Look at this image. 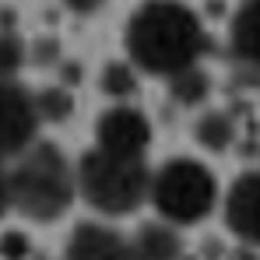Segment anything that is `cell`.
Wrapping results in <instances>:
<instances>
[{
  "label": "cell",
  "instance_id": "obj_12",
  "mask_svg": "<svg viewBox=\"0 0 260 260\" xmlns=\"http://www.w3.org/2000/svg\"><path fill=\"white\" fill-rule=\"evenodd\" d=\"M169 91H173L176 106L193 109V106H201V102L211 95V78H208L204 67H190V71H183V74L169 78Z\"/></svg>",
  "mask_w": 260,
  "mask_h": 260
},
{
  "label": "cell",
  "instance_id": "obj_20",
  "mask_svg": "<svg viewBox=\"0 0 260 260\" xmlns=\"http://www.w3.org/2000/svg\"><path fill=\"white\" fill-rule=\"evenodd\" d=\"M36 260H43V257H36Z\"/></svg>",
  "mask_w": 260,
  "mask_h": 260
},
{
  "label": "cell",
  "instance_id": "obj_18",
  "mask_svg": "<svg viewBox=\"0 0 260 260\" xmlns=\"http://www.w3.org/2000/svg\"><path fill=\"white\" fill-rule=\"evenodd\" d=\"M106 4H109V0H63V7H67V11H74V14H81V18L99 14Z\"/></svg>",
  "mask_w": 260,
  "mask_h": 260
},
{
  "label": "cell",
  "instance_id": "obj_13",
  "mask_svg": "<svg viewBox=\"0 0 260 260\" xmlns=\"http://www.w3.org/2000/svg\"><path fill=\"white\" fill-rule=\"evenodd\" d=\"M99 85H102V95H109L113 102H130L137 95V71L130 60H109L102 67Z\"/></svg>",
  "mask_w": 260,
  "mask_h": 260
},
{
  "label": "cell",
  "instance_id": "obj_6",
  "mask_svg": "<svg viewBox=\"0 0 260 260\" xmlns=\"http://www.w3.org/2000/svg\"><path fill=\"white\" fill-rule=\"evenodd\" d=\"M151 144V123L144 109L130 102H113L95 120V148L116 158H144Z\"/></svg>",
  "mask_w": 260,
  "mask_h": 260
},
{
  "label": "cell",
  "instance_id": "obj_4",
  "mask_svg": "<svg viewBox=\"0 0 260 260\" xmlns=\"http://www.w3.org/2000/svg\"><path fill=\"white\" fill-rule=\"evenodd\" d=\"M148 201L169 225H201L218 208V179L197 158H169L151 173Z\"/></svg>",
  "mask_w": 260,
  "mask_h": 260
},
{
  "label": "cell",
  "instance_id": "obj_1",
  "mask_svg": "<svg viewBox=\"0 0 260 260\" xmlns=\"http://www.w3.org/2000/svg\"><path fill=\"white\" fill-rule=\"evenodd\" d=\"M211 39L197 11L183 0H144L127 21L130 63L151 78H176L190 67H201Z\"/></svg>",
  "mask_w": 260,
  "mask_h": 260
},
{
  "label": "cell",
  "instance_id": "obj_14",
  "mask_svg": "<svg viewBox=\"0 0 260 260\" xmlns=\"http://www.w3.org/2000/svg\"><path fill=\"white\" fill-rule=\"evenodd\" d=\"M36 109L43 123H63L74 113V95L67 85H49L43 91H36Z\"/></svg>",
  "mask_w": 260,
  "mask_h": 260
},
{
  "label": "cell",
  "instance_id": "obj_16",
  "mask_svg": "<svg viewBox=\"0 0 260 260\" xmlns=\"http://www.w3.org/2000/svg\"><path fill=\"white\" fill-rule=\"evenodd\" d=\"M28 60H32L36 67H53V63L60 60V46H56V39H49V36L36 39V46L28 49Z\"/></svg>",
  "mask_w": 260,
  "mask_h": 260
},
{
  "label": "cell",
  "instance_id": "obj_9",
  "mask_svg": "<svg viewBox=\"0 0 260 260\" xmlns=\"http://www.w3.org/2000/svg\"><path fill=\"white\" fill-rule=\"evenodd\" d=\"M229 49L243 67L260 71V0H243L229 25Z\"/></svg>",
  "mask_w": 260,
  "mask_h": 260
},
{
  "label": "cell",
  "instance_id": "obj_8",
  "mask_svg": "<svg viewBox=\"0 0 260 260\" xmlns=\"http://www.w3.org/2000/svg\"><path fill=\"white\" fill-rule=\"evenodd\" d=\"M63 260H137V253L120 229L106 221H81L67 239Z\"/></svg>",
  "mask_w": 260,
  "mask_h": 260
},
{
  "label": "cell",
  "instance_id": "obj_5",
  "mask_svg": "<svg viewBox=\"0 0 260 260\" xmlns=\"http://www.w3.org/2000/svg\"><path fill=\"white\" fill-rule=\"evenodd\" d=\"M39 109L36 95L14 78H0V162L21 155L32 141H39Z\"/></svg>",
  "mask_w": 260,
  "mask_h": 260
},
{
  "label": "cell",
  "instance_id": "obj_11",
  "mask_svg": "<svg viewBox=\"0 0 260 260\" xmlns=\"http://www.w3.org/2000/svg\"><path fill=\"white\" fill-rule=\"evenodd\" d=\"M236 134H239V123L229 109H208L193 120V141L204 148V151H229L236 144Z\"/></svg>",
  "mask_w": 260,
  "mask_h": 260
},
{
  "label": "cell",
  "instance_id": "obj_10",
  "mask_svg": "<svg viewBox=\"0 0 260 260\" xmlns=\"http://www.w3.org/2000/svg\"><path fill=\"white\" fill-rule=\"evenodd\" d=\"M130 243H134L137 260H179V253H183V239L176 236V225H169V221L141 225Z\"/></svg>",
  "mask_w": 260,
  "mask_h": 260
},
{
  "label": "cell",
  "instance_id": "obj_3",
  "mask_svg": "<svg viewBox=\"0 0 260 260\" xmlns=\"http://www.w3.org/2000/svg\"><path fill=\"white\" fill-rule=\"evenodd\" d=\"M74 183H78V193L99 215L120 218L137 211L148 201L151 169L144 166V158H116L91 148L74 166Z\"/></svg>",
  "mask_w": 260,
  "mask_h": 260
},
{
  "label": "cell",
  "instance_id": "obj_19",
  "mask_svg": "<svg viewBox=\"0 0 260 260\" xmlns=\"http://www.w3.org/2000/svg\"><path fill=\"white\" fill-rule=\"evenodd\" d=\"M7 208H11V179H7V169L0 162V218L7 215Z\"/></svg>",
  "mask_w": 260,
  "mask_h": 260
},
{
  "label": "cell",
  "instance_id": "obj_2",
  "mask_svg": "<svg viewBox=\"0 0 260 260\" xmlns=\"http://www.w3.org/2000/svg\"><path fill=\"white\" fill-rule=\"evenodd\" d=\"M14 158L18 162L7 169L11 208H18L28 221H39V225H49L67 215L78 193L74 166L67 162V155L49 141H32Z\"/></svg>",
  "mask_w": 260,
  "mask_h": 260
},
{
  "label": "cell",
  "instance_id": "obj_15",
  "mask_svg": "<svg viewBox=\"0 0 260 260\" xmlns=\"http://www.w3.org/2000/svg\"><path fill=\"white\" fill-rule=\"evenodd\" d=\"M25 60H28L25 39H21L11 25L0 21V78H14V74L25 67Z\"/></svg>",
  "mask_w": 260,
  "mask_h": 260
},
{
  "label": "cell",
  "instance_id": "obj_17",
  "mask_svg": "<svg viewBox=\"0 0 260 260\" xmlns=\"http://www.w3.org/2000/svg\"><path fill=\"white\" fill-rule=\"evenodd\" d=\"M0 253H4V260H28V239L21 236V232H7L4 239H0Z\"/></svg>",
  "mask_w": 260,
  "mask_h": 260
},
{
  "label": "cell",
  "instance_id": "obj_7",
  "mask_svg": "<svg viewBox=\"0 0 260 260\" xmlns=\"http://www.w3.org/2000/svg\"><path fill=\"white\" fill-rule=\"evenodd\" d=\"M221 215L239 243L260 246V169L236 176V183L221 201Z\"/></svg>",
  "mask_w": 260,
  "mask_h": 260
}]
</instances>
